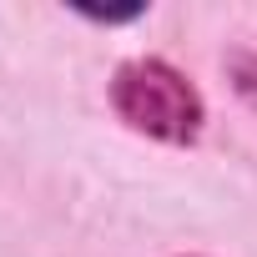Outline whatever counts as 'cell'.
I'll return each instance as SVG.
<instances>
[{"mask_svg":"<svg viewBox=\"0 0 257 257\" xmlns=\"http://www.w3.org/2000/svg\"><path fill=\"white\" fill-rule=\"evenodd\" d=\"M116 111L137 126V132H152L162 142H187L197 137L202 121V101L197 91L162 61H137L121 66L116 76Z\"/></svg>","mask_w":257,"mask_h":257,"instance_id":"obj_1","label":"cell"}]
</instances>
